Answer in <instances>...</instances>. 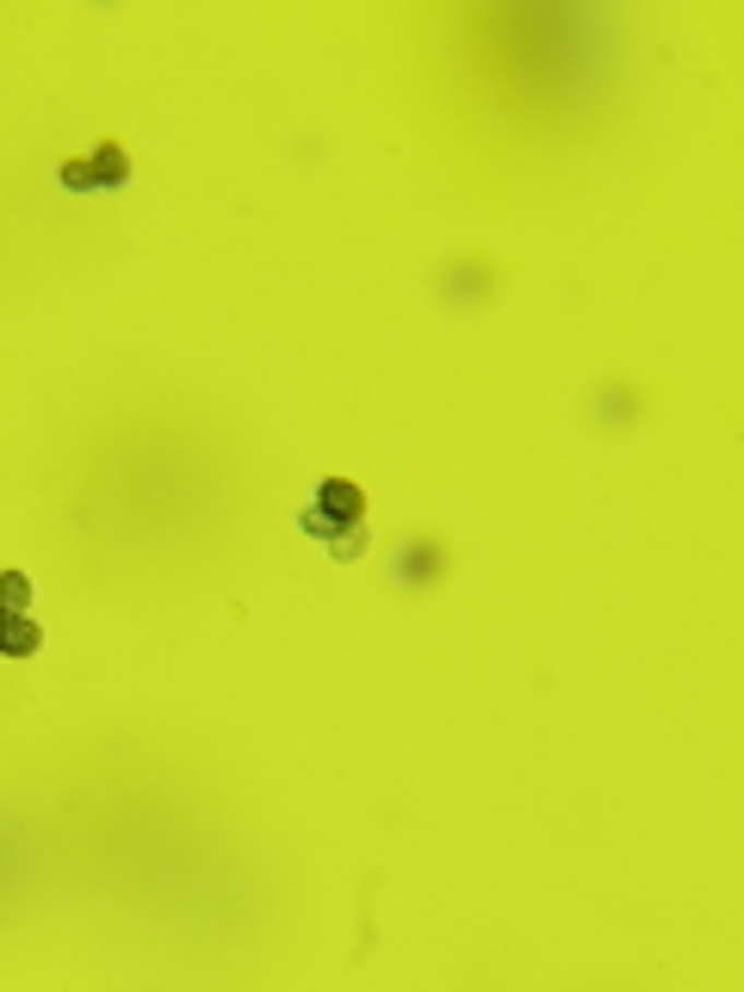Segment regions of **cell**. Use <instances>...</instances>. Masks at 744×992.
Segmentation results:
<instances>
[{"mask_svg": "<svg viewBox=\"0 0 744 992\" xmlns=\"http://www.w3.org/2000/svg\"><path fill=\"white\" fill-rule=\"evenodd\" d=\"M310 540H329L335 558H361L366 553V496L354 477H323L317 484V503L298 516Z\"/></svg>", "mask_w": 744, "mask_h": 992, "instance_id": "6da1fadb", "label": "cell"}, {"mask_svg": "<svg viewBox=\"0 0 744 992\" xmlns=\"http://www.w3.org/2000/svg\"><path fill=\"white\" fill-rule=\"evenodd\" d=\"M38 646H44V633L32 614H7V621H0V651H7V658H32Z\"/></svg>", "mask_w": 744, "mask_h": 992, "instance_id": "7a4b0ae2", "label": "cell"}, {"mask_svg": "<svg viewBox=\"0 0 744 992\" xmlns=\"http://www.w3.org/2000/svg\"><path fill=\"white\" fill-rule=\"evenodd\" d=\"M87 174H94V187H125V180H131V162H125L118 143H99L94 162H87Z\"/></svg>", "mask_w": 744, "mask_h": 992, "instance_id": "3957f363", "label": "cell"}, {"mask_svg": "<svg viewBox=\"0 0 744 992\" xmlns=\"http://www.w3.org/2000/svg\"><path fill=\"white\" fill-rule=\"evenodd\" d=\"M25 602H32V577H25V571H0V609L25 614Z\"/></svg>", "mask_w": 744, "mask_h": 992, "instance_id": "277c9868", "label": "cell"}, {"mask_svg": "<svg viewBox=\"0 0 744 992\" xmlns=\"http://www.w3.org/2000/svg\"><path fill=\"white\" fill-rule=\"evenodd\" d=\"M62 187H75V192H87V187H94V174H87V162H69V168H62Z\"/></svg>", "mask_w": 744, "mask_h": 992, "instance_id": "5b68a950", "label": "cell"}, {"mask_svg": "<svg viewBox=\"0 0 744 992\" xmlns=\"http://www.w3.org/2000/svg\"><path fill=\"white\" fill-rule=\"evenodd\" d=\"M0 621H7V609H0Z\"/></svg>", "mask_w": 744, "mask_h": 992, "instance_id": "8992f818", "label": "cell"}]
</instances>
